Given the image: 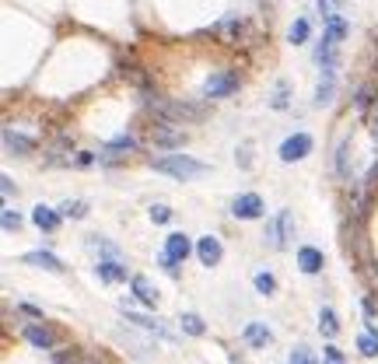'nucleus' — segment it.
Wrapping results in <instances>:
<instances>
[{
	"label": "nucleus",
	"instance_id": "nucleus-1",
	"mask_svg": "<svg viewBox=\"0 0 378 364\" xmlns=\"http://www.w3.org/2000/svg\"><path fill=\"white\" fill-rule=\"evenodd\" d=\"M151 168L165 172V175L179 179V182L200 179V175H207V172H210L207 165L196 162V158H189V155H165V158H151Z\"/></svg>",
	"mask_w": 378,
	"mask_h": 364
},
{
	"label": "nucleus",
	"instance_id": "nucleus-2",
	"mask_svg": "<svg viewBox=\"0 0 378 364\" xmlns=\"http://www.w3.org/2000/svg\"><path fill=\"white\" fill-rule=\"evenodd\" d=\"M238 84H242L238 71H214L207 81H204V98H210V102L228 98V95H235V91H238Z\"/></svg>",
	"mask_w": 378,
	"mask_h": 364
},
{
	"label": "nucleus",
	"instance_id": "nucleus-3",
	"mask_svg": "<svg viewBox=\"0 0 378 364\" xmlns=\"http://www.w3.org/2000/svg\"><path fill=\"white\" fill-rule=\"evenodd\" d=\"M294 239V217L291 210H280L270 224H266V242L273 245V249H288Z\"/></svg>",
	"mask_w": 378,
	"mask_h": 364
},
{
	"label": "nucleus",
	"instance_id": "nucleus-4",
	"mask_svg": "<svg viewBox=\"0 0 378 364\" xmlns=\"http://www.w3.org/2000/svg\"><path fill=\"white\" fill-rule=\"evenodd\" d=\"M151 140H154V147L175 151V147H182V144H186V130H182L179 123L158 120V123H154V130H151Z\"/></svg>",
	"mask_w": 378,
	"mask_h": 364
},
{
	"label": "nucleus",
	"instance_id": "nucleus-5",
	"mask_svg": "<svg viewBox=\"0 0 378 364\" xmlns=\"http://www.w3.org/2000/svg\"><path fill=\"white\" fill-rule=\"evenodd\" d=\"M280 162L284 165H294V162H301V158H308L312 155V137L308 133H291L284 144H280Z\"/></svg>",
	"mask_w": 378,
	"mask_h": 364
},
{
	"label": "nucleus",
	"instance_id": "nucleus-6",
	"mask_svg": "<svg viewBox=\"0 0 378 364\" xmlns=\"http://www.w3.org/2000/svg\"><path fill=\"white\" fill-rule=\"evenodd\" d=\"M231 214H235L238 221H256V217H263V197H259V193H242V197H235V200H231Z\"/></svg>",
	"mask_w": 378,
	"mask_h": 364
},
{
	"label": "nucleus",
	"instance_id": "nucleus-7",
	"mask_svg": "<svg viewBox=\"0 0 378 364\" xmlns=\"http://www.w3.org/2000/svg\"><path fill=\"white\" fill-rule=\"evenodd\" d=\"M214 36L224 42V46H238V42L246 39V21L242 18H224V21L214 25Z\"/></svg>",
	"mask_w": 378,
	"mask_h": 364
},
{
	"label": "nucleus",
	"instance_id": "nucleus-8",
	"mask_svg": "<svg viewBox=\"0 0 378 364\" xmlns=\"http://www.w3.org/2000/svg\"><path fill=\"white\" fill-rule=\"evenodd\" d=\"M4 151H7V155H14V158H21V155H32V151H36V140H32V137L14 133L11 126H4Z\"/></svg>",
	"mask_w": 378,
	"mask_h": 364
},
{
	"label": "nucleus",
	"instance_id": "nucleus-9",
	"mask_svg": "<svg viewBox=\"0 0 378 364\" xmlns=\"http://www.w3.org/2000/svg\"><path fill=\"white\" fill-rule=\"evenodd\" d=\"M368 193H372V182H368V179H361V182H354V186L347 189V203H350V214H354V217H364Z\"/></svg>",
	"mask_w": 378,
	"mask_h": 364
},
{
	"label": "nucleus",
	"instance_id": "nucleus-10",
	"mask_svg": "<svg viewBox=\"0 0 378 364\" xmlns=\"http://www.w3.org/2000/svg\"><path fill=\"white\" fill-rule=\"evenodd\" d=\"M130 151H137V140H133V137H120V140H112V144H105V147H102L98 162L112 165V162H120V158H126Z\"/></svg>",
	"mask_w": 378,
	"mask_h": 364
},
{
	"label": "nucleus",
	"instance_id": "nucleus-11",
	"mask_svg": "<svg viewBox=\"0 0 378 364\" xmlns=\"http://www.w3.org/2000/svg\"><path fill=\"white\" fill-rule=\"evenodd\" d=\"M21 333H25V340H28L36 350H53V343H56V336H53L46 326H39V323H28Z\"/></svg>",
	"mask_w": 378,
	"mask_h": 364
},
{
	"label": "nucleus",
	"instance_id": "nucleus-12",
	"mask_svg": "<svg viewBox=\"0 0 378 364\" xmlns=\"http://www.w3.org/2000/svg\"><path fill=\"white\" fill-rule=\"evenodd\" d=\"M221 239H214V235H204L200 242H196V256H200V263L204 266H217L221 263Z\"/></svg>",
	"mask_w": 378,
	"mask_h": 364
},
{
	"label": "nucleus",
	"instance_id": "nucleus-13",
	"mask_svg": "<svg viewBox=\"0 0 378 364\" xmlns=\"http://www.w3.org/2000/svg\"><path fill=\"white\" fill-rule=\"evenodd\" d=\"M242 340L256 347V350H263V347H270V340H273V333H270V326L266 323H249L242 329Z\"/></svg>",
	"mask_w": 378,
	"mask_h": 364
},
{
	"label": "nucleus",
	"instance_id": "nucleus-14",
	"mask_svg": "<svg viewBox=\"0 0 378 364\" xmlns=\"http://www.w3.org/2000/svg\"><path fill=\"white\" fill-rule=\"evenodd\" d=\"M347 32H350L347 18H343V14H333V18H326V28H322V42H330V46H340V42L347 39Z\"/></svg>",
	"mask_w": 378,
	"mask_h": 364
},
{
	"label": "nucleus",
	"instance_id": "nucleus-15",
	"mask_svg": "<svg viewBox=\"0 0 378 364\" xmlns=\"http://www.w3.org/2000/svg\"><path fill=\"white\" fill-rule=\"evenodd\" d=\"M298 266H301V274L315 277V274L322 270V252L312 249V245H301V249H298Z\"/></svg>",
	"mask_w": 378,
	"mask_h": 364
},
{
	"label": "nucleus",
	"instance_id": "nucleus-16",
	"mask_svg": "<svg viewBox=\"0 0 378 364\" xmlns=\"http://www.w3.org/2000/svg\"><path fill=\"white\" fill-rule=\"evenodd\" d=\"M130 287H133V298H137L140 305H147V308H158V298H162V294L151 287V281H147V277H133V281H130Z\"/></svg>",
	"mask_w": 378,
	"mask_h": 364
},
{
	"label": "nucleus",
	"instance_id": "nucleus-17",
	"mask_svg": "<svg viewBox=\"0 0 378 364\" xmlns=\"http://www.w3.org/2000/svg\"><path fill=\"white\" fill-rule=\"evenodd\" d=\"M189 252H193V245H189V239H186V235L172 232V235L165 239V256H172L175 263H186V259H189Z\"/></svg>",
	"mask_w": 378,
	"mask_h": 364
},
{
	"label": "nucleus",
	"instance_id": "nucleus-18",
	"mask_svg": "<svg viewBox=\"0 0 378 364\" xmlns=\"http://www.w3.org/2000/svg\"><path fill=\"white\" fill-rule=\"evenodd\" d=\"M60 210H53V207H46V203H39L36 210H32V221H36V228L39 232H56L60 228Z\"/></svg>",
	"mask_w": 378,
	"mask_h": 364
},
{
	"label": "nucleus",
	"instance_id": "nucleus-19",
	"mask_svg": "<svg viewBox=\"0 0 378 364\" xmlns=\"http://www.w3.org/2000/svg\"><path fill=\"white\" fill-rule=\"evenodd\" d=\"M95 270H98V277H102L105 284H120V281L130 277V274H126V266L120 263V259H112V256H109V259H98V266H95Z\"/></svg>",
	"mask_w": 378,
	"mask_h": 364
},
{
	"label": "nucleus",
	"instance_id": "nucleus-20",
	"mask_svg": "<svg viewBox=\"0 0 378 364\" xmlns=\"http://www.w3.org/2000/svg\"><path fill=\"white\" fill-rule=\"evenodd\" d=\"M333 88H336V67H322V78L315 88V105H330L333 102Z\"/></svg>",
	"mask_w": 378,
	"mask_h": 364
},
{
	"label": "nucleus",
	"instance_id": "nucleus-21",
	"mask_svg": "<svg viewBox=\"0 0 378 364\" xmlns=\"http://www.w3.org/2000/svg\"><path fill=\"white\" fill-rule=\"evenodd\" d=\"M21 263H28V266H39V270H49V274H60V270H63V263H60L56 256H49V252H28Z\"/></svg>",
	"mask_w": 378,
	"mask_h": 364
},
{
	"label": "nucleus",
	"instance_id": "nucleus-22",
	"mask_svg": "<svg viewBox=\"0 0 378 364\" xmlns=\"http://www.w3.org/2000/svg\"><path fill=\"white\" fill-rule=\"evenodd\" d=\"M375 84H364V88H357V95H354V109H357V116H364L368 113V105H372V98H375Z\"/></svg>",
	"mask_w": 378,
	"mask_h": 364
},
{
	"label": "nucleus",
	"instance_id": "nucleus-23",
	"mask_svg": "<svg viewBox=\"0 0 378 364\" xmlns=\"http://www.w3.org/2000/svg\"><path fill=\"white\" fill-rule=\"evenodd\" d=\"M319 329H322V336H330V340L340 333V319H336L333 308H322V312H319Z\"/></svg>",
	"mask_w": 378,
	"mask_h": 364
},
{
	"label": "nucleus",
	"instance_id": "nucleus-24",
	"mask_svg": "<svg viewBox=\"0 0 378 364\" xmlns=\"http://www.w3.org/2000/svg\"><path fill=\"white\" fill-rule=\"evenodd\" d=\"M308 36H312V25L305 21V18H298L291 28H288V42H294V46H301V42H308Z\"/></svg>",
	"mask_w": 378,
	"mask_h": 364
},
{
	"label": "nucleus",
	"instance_id": "nucleus-25",
	"mask_svg": "<svg viewBox=\"0 0 378 364\" xmlns=\"http://www.w3.org/2000/svg\"><path fill=\"white\" fill-rule=\"evenodd\" d=\"M123 316H126V323H133V326H140V329H151V333H162V336H165L162 323H154V319H147V316H137V312H130L126 305H123Z\"/></svg>",
	"mask_w": 378,
	"mask_h": 364
},
{
	"label": "nucleus",
	"instance_id": "nucleus-26",
	"mask_svg": "<svg viewBox=\"0 0 378 364\" xmlns=\"http://www.w3.org/2000/svg\"><path fill=\"white\" fill-rule=\"evenodd\" d=\"M179 323H182V333H189V336H204V333H207L204 319H200V316H193V312H186Z\"/></svg>",
	"mask_w": 378,
	"mask_h": 364
},
{
	"label": "nucleus",
	"instance_id": "nucleus-27",
	"mask_svg": "<svg viewBox=\"0 0 378 364\" xmlns=\"http://www.w3.org/2000/svg\"><path fill=\"white\" fill-rule=\"evenodd\" d=\"M60 214L70 217V221H81V217H88V203L84 200H67L63 207H60Z\"/></svg>",
	"mask_w": 378,
	"mask_h": 364
},
{
	"label": "nucleus",
	"instance_id": "nucleus-28",
	"mask_svg": "<svg viewBox=\"0 0 378 364\" xmlns=\"http://www.w3.org/2000/svg\"><path fill=\"white\" fill-rule=\"evenodd\" d=\"M357 347H361V354H364V358H375V354H378V333H375V329H368V333H361V340H357Z\"/></svg>",
	"mask_w": 378,
	"mask_h": 364
},
{
	"label": "nucleus",
	"instance_id": "nucleus-29",
	"mask_svg": "<svg viewBox=\"0 0 378 364\" xmlns=\"http://www.w3.org/2000/svg\"><path fill=\"white\" fill-rule=\"evenodd\" d=\"M270 105H273L277 113H284V109L291 105V98H288V84H284V81L273 88V95H270Z\"/></svg>",
	"mask_w": 378,
	"mask_h": 364
},
{
	"label": "nucleus",
	"instance_id": "nucleus-30",
	"mask_svg": "<svg viewBox=\"0 0 378 364\" xmlns=\"http://www.w3.org/2000/svg\"><path fill=\"white\" fill-rule=\"evenodd\" d=\"M361 120H364V126L372 130V137H378V91H375V98H372V105H368V113H364Z\"/></svg>",
	"mask_w": 378,
	"mask_h": 364
},
{
	"label": "nucleus",
	"instance_id": "nucleus-31",
	"mask_svg": "<svg viewBox=\"0 0 378 364\" xmlns=\"http://www.w3.org/2000/svg\"><path fill=\"white\" fill-rule=\"evenodd\" d=\"M256 291L270 298V294L277 291V281H273V274H256Z\"/></svg>",
	"mask_w": 378,
	"mask_h": 364
},
{
	"label": "nucleus",
	"instance_id": "nucleus-32",
	"mask_svg": "<svg viewBox=\"0 0 378 364\" xmlns=\"http://www.w3.org/2000/svg\"><path fill=\"white\" fill-rule=\"evenodd\" d=\"M340 7H343V0H319V14H322V21L333 18V14H340Z\"/></svg>",
	"mask_w": 378,
	"mask_h": 364
},
{
	"label": "nucleus",
	"instance_id": "nucleus-33",
	"mask_svg": "<svg viewBox=\"0 0 378 364\" xmlns=\"http://www.w3.org/2000/svg\"><path fill=\"white\" fill-rule=\"evenodd\" d=\"M21 228V214H14L11 207H4V232H18Z\"/></svg>",
	"mask_w": 378,
	"mask_h": 364
},
{
	"label": "nucleus",
	"instance_id": "nucleus-34",
	"mask_svg": "<svg viewBox=\"0 0 378 364\" xmlns=\"http://www.w3.org/2000/svg\"><path fill=\"white\" fill-rule=\"evenodd\" d=\"M291 364H319V361L312 358V350H308V347H294V350H291Z\"/></svg>",
	"mask_w": 378,
	"mask_h": 364
},
{
	"label": "nucleus",
	"instance_id": "nucleus-35",
	"mask_svg": "<svg viewBox=\"0 0 378 364\" xmlns=\"http://www.w3.org/2000/svg\"><path fill=\"white\" fill-rule=\"evenodd\" d=\"M151 221H154V224H165V221H172V210H168L165 203H154V207H151Z\"/></svg>",
	"mask_w": 378,
	"mask_h": 364
},
{
	"label": "nucleus",
	"instance_id": "nucleus-36",
	"mask_svg": "<svg viewBox=\"0 0 378 364\" xmlns=\"http://www.w3.org/2000/svg\"><path fill=\"white\" fill-rule=\"evenodd\" d=\"M158 263H162V270H165L168 277H179V263H175L172 256H165V249H162V256H158Z\"/></svg>",
	"mask_w": 378,
	"mask_h": 364
},
{
	"label": "nucleus",
	"instance_id": "nucleus-37",
	"mask_svg": "<svg viewBox=\"0 0 378 364\" xmlns=\"http://www.w3.org/2000/svg\"><path fill=\"white\" fill-rule=\"evenodd\" d=\"M53 364H81V350H67V354H56Z\"/></svg>",
	"mask_w": 378,
	"mask_h": 364
},
{
	"label": "nucleus",
	"instance_id": "nucleus-38",
	"mask_svg": "<svg viewBox=\"0 0 378 364\" xmlns=\"http://www.w3.org/2000/svg\"><path fill=\"white\" fill-rule=\"evenodd\" d=\"M74 165H78V168H88V165H95V155H91V151H78V155H74Z\"/></svg>",
	"mask_w": 378,
	"mask_h": 364
},
{
	"label": "nucleus",
	"instance_id": "nucleus-39",
	"mask_svg": "<svg viewBox=\"0 0 378 364\" xmlns=\"http://www.w3.org/2000/svg\"><path fill=\"white\" fill-rule=\"evenodd\" d=\"M0 189H4V197H11V193H14V182H11V175H0Z\"/></svg>",
	"mask_w": 378,
	"mask_h": 364
},
{
	"label": "nucleus",
	"instance_id": "nucleus-40",
	"mask_svg": "<svg viewBox=\"0 0 378 364\" xmlns=\"http://www.w3.org/2000/svg\"><path fill=\"white\" fill-rule=\"evenodd\" d=\"M326 361H330V364H340V350H336V347H326Z\"/></svg>",
	"mask_w": 378,
	"mask_h": 364
},
{
	"label": "nucleus",
	"instance_id": "nucleus-41",
	"mask_svg": "<svg viewBox=\"0 0 378 364\" xmlns=\"http://www.w3.org/2000/svg\"><path fill=\"white\" fill-rule=\"evenodd\" d=\"M340 364H343V361H340Z\"/></svg>",
	"mask_w": 378,
	"mask_h": 364
}]
</instances>
